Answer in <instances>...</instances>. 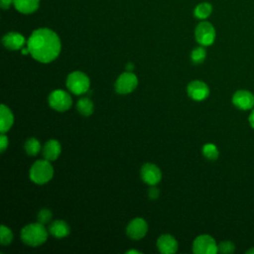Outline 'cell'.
Returning <instances> with one entry per match:
<instances>
[{
    "instance_id": "6da1fadb",
    "label": "cell",
    "mask_w": 254,
    "mask_h": 254,
    "mask_svg": "<svg viewBox=\"0 0 254 254\" xmlns=\"http://www.w3.org/2000/svg\"><path fill=\"white\" fill-rule=\"evenodd\" d=\"M30 55L38 62L48 64L58 58L61 52L59 36L52 30L40 28L35 30L27 42Z\"/></svg>"
},
{
    "instance_id": "7a4b0ae2",
    "label": "cell",
    "mask_w": 254,
    "mask_h": 254,
    "mask_svg": "<svg viewBox=\"0 0 254 254\" xmlns=\"http://www.w3.org/2000/svg\"><path fill=\"white\" fill-rule=\"evenodd\" d=\"M48 238V232L44 224L39 221L26 225L21 231L22 241L32 247H37L43 244Z\"/></svg>"
},
{
    "instance_id": "3957f363",
    "label": "cell",
    "mask_w": 254,
    "mask_h": 254,
    "mask_svg": "<svg viewBox=\"0 0 254 254\" xmlns=\"http://www.w3.org/2000/svg\"><path fill=\"white\" fill-rule=\"evenodd\" d=\"M54 175V169L48 160L36 161L30 169V179L37 185L48 183Z\"/></svg>"
},
{
    "instance_id": "277c9868",
    "label": "cell",
    "mask_w": 254,
    "mask_h": 254,
    "mask_svg": "<svg viewBox=\"0 0 254 254\" xmlns=\"http://www.w3.org/2000/svg\"><path fill=\"white\" fill-rule=\"evenodd\" d=\"M89 78L82 71L75 70L68 74L66 78L67 88L74 94L79 95L87 92L89 89Z\"/></svg>"
},
{
    "instance_id": "5b68a950",
    "label": "cell",
    "mask_w": 254,
    "mask_h": 254,
    "mask_svg": "<svg viewBox=\"0 0 254 254\" xmlns=\"http://www.w3.org/2000/svg\"><path fill=\"white\" fill-rule=\"evenodd\" d=\"M192 251L195 254H215L218 248L215 240L207 234L197 236L192 243Z\"/></svg>"
},
{
    "instance_id": "8992f818",
    "label": "cell",
    "mask_w": 254,
    "mask_h": 254,
    "mask_svg": "<svg viewBox=\"0 0 254 254\" xmlns=\"http://www.w3.org/2000/svg\"><path fill=\"white\" fill-rule=\"evenodd\" d=\"M49 104L50 106L60 112H64L67 109L70 108L72 100L70 95L62 90V89H57L54 90L50 95H49Z\"/></svg>"
},
{
    "instance_id": "52a82bcc",
    "label": "cell",
    "mask_w": 254,
    "mask_h": 254,
    "mask_svg": "<svg viewBox=\"0 0 254 254\" xmlns=\"http://www.w3.org/2000/svg\"><path fill=\"white\" fill-rule=\"evenodd\" d=\"M195 40L201 46H210L215 39L214 27L209 22H200L195 28Z\"/></svg>"
},
{
    "instance_id": "ba28073f",
    "label": "cell",
    "mask_w": 254,
    "mask_h": 254,
    "mask_svg": "<svg viewBox=\"0 0 254 254\" xmlns=\"http://www.w3.org/2000/svg\"><path fill=\"white\" fill-rule=\"evenodd\" d=\"M137 84H138L137 76L131 71H126L120 74L116 79L115 90L121 94L130 93L136 88Z\"/></svg>"
},
{
    "instance_id": "9c48e42d",
    "label": "cell",
    "mask_w": 254,
    "mask_h": 254,
    "mask_svg": "<svg viewBox=\"0 0 254 254\" xmlns=\"http://www.w3.org/2000/svg\"><path fill=\"white\" fill-rule=\"evenodd\" d=\"M232 103L240 110H249L254 106V95L248 90H237L232 95Z\"/></svg>"
},
{
    "instance_id": "30bf717a",
    "label": "cell",
    "mask_w": 254,
    "mask_h": 254,
    "mask_svg": "<svg viewBox=\"0 0 254 254\" xmlns=\"http://www.w3.org/2000/svg\"><path fill=\"white\" fill-rule=\"evenodd\" d=\"M148 230L147 222L143 218H134L131 220L126 228L127 235L134 240H139L143 238Z\"/></svg>"
},
{
    "instance_id": "8fae6325",
    "label": "cell",
    "mask_w": 254,
    "mask_h": 254,
    "mask_svg": "<svg viewBox=\"0 0 254 254\" xmlns=\"http://www.w3.org/2000/svg\"><path fill=\"white\" fill-rule=\"evenodd\" d=\"M141 178L146 184L150 186H155L161 181L162 174L160 169L156 165L147 163L141 168Z\"/></svg>"
},
{
    "instance_id": "7c38bea8",
    "label": "cell",
    "mask_w": 254,
    "mask_h": 254,
    "mask_svg": "<svg viewBox=\"0 0 254 254\" xmlns=\"http://www.w3.org/2000/svg\"><path fill=\"white\" fill-rule=\"evenodd\" d=\"M187 91L190 97L194 100H203L209 94V88L206 83L200 80H193L189 83Z\"/></svg>"
},
{
    "instance_id": "4fadbf2b",
    "label": "cell",
    "mask_w": 254,
    "mask_h": 254,
    "mask_svg": "<svg viewBox=\"0 0 254 254\" xmlns=\"http://www.w3.org/2000/svg\"><path fill=\"white\" fill-rule=\"evenodd\" d=\"M157 247L163 254H173L178 250V242L172 235L163 234L157 240Z\"/></svg>"
},
{
    "instance_id": "5bb4252c",
    "label": "cell",
    "mask_w": 254,
    "mask_h": 254,
    "mask_svg": "<svg viewBox=\"0 0 254 254\" xmlns=\"http://www.w3.org/2000/svg\"><path fill=\"white\" fill-rule=\"evenodd\" d=\"M2 43L9 50H19L24 46L25 38L19 33L10 32L3 37Z\"/></svg>"
},
{
    "instance_id": "9a60e30c",
    "label": "cell",
    "mask_w": 254,
    "mask_h": 254,
    "mask_svg": "<svg viewBox=\"0 0 254 254\" xmlns=\"http://www.w3.org/2000/svg\"><path fill=\"white\" fill-rule=\"evenodd\" d=\"M61 144L57 140H50L45 143L43 155L48 161H55L61 154Z\"/></svg>"
},
{
    "instance_id": "2e32d148",
    "label": "cell",
    "mask_w": 254,
    "mask_h": 254,
    "mask_svg": "<svg viewBox=\"0 0 254 254\" xmlns=\"http://www.w3.org/2000/svg\"><path fill=\"white\" fill-rule=\"evenodd\" d=\"M14 122V116L11 112V110L5 105L1 104L0 109V131L1 133L7 132Z\"/></svg>"
},
{
    "instance_id": "e0dca14e",
    "label": "cell",
    "mask_w": 254,
    "mask_h": 254,
    "mask_svg": "<svg viewBox=\"0 0 254 254\" xmlns=\"http://www.w3.org/2000/svg\"><path fill=\"white\" fill-rule=\"evenodd\" d=\"M49 230L51 234L57 238L65 237L70 232L68 224L64 220H55L50 224Z\"/></svg>"
},
{
    "instance_id": "ac0fdd59",
    "label": "cell",
    "mask_w": 254,
    "mask_h": 254,
    "mask_svg": "<svg viewBox=\"0 0 254 254\" xmlns=\"http://www.w3.org/2000/svg\"><path fill=\"white\" fill-rule=\"evenodd\" d=\"M39 0H13L14 7L23 14H31L39 7Z\"/></svg>"
},
{
    "instance_id": "d6986e66",
    "label": "cell",
    "mask_w": 254,
    "mask_h": 254,
    "mask_svg": "<svg viewBox=\"0 0 254 254\" xmlns=\"http://www.w3.org/2000/svg\"><path fill=\"white\" fill-rule=\"evenodd\" d=\"M76 108L78 112L84 116H89L93 112V102L87 98V97H82L80 98L77 103H76Z\"/></svg>"
},
{
    "instance_id": "ffe728a7",
    "label": "cell",
    "mask_w": 254,
    "mask_h": 254,
    "mask_svg": "<svg viewBox=\"0 0 254 254\" xmlns=\"http://www.w3.org/2000/svg\"><path fill=\"white\" fill-rule=\"evenodd\" d=\"M211 11H212V7L209 3L207 2H203V3H200L198 4L195 8H194V11H193V14L194 16L197 18V19H206L210 14H211Z\"/></svg>"
},
{
    "instance_id": "44dd1931",
    "label": "cell",
    "mask_w": 254,
    "mask_h": 254,
    "mask_svg": "<svg viewBox=\"0 0 254 254\" xmlns=\"http://www.w3.org/2000/svg\"><path fill=\"white\" fill-rule=\"evenodd\" d=\"M24 147H25V150H26L27 154L30 155V156L37 155L40 152V150H41L40 142L36 138H29L25 142V146Z\"/></svg>"
},
{
    "instance_id": "7402d4cb",
    "label": "cell",
    "mask_w": 254,
    "mask_h": 254,
    "mask_svg": "<svg viewBox=\"0 0 254 254\" xmlns=\"http://www.w3.org/2000/svg\"><path fill=\"white\" fill-rule=\"evenodd\" d=\"M202 154L208 160H216L218 158L219 152L215 145L207 143L202 147Z\"/></svg>"
},
{
    "instance_id": "603a6c76",
    "label": "cell",
    "mask_w": 254,
    "mask_h": 254,
    "mask_svg": "<svg viewBox=\"0 0 254 254\" xmlns=\"http://www.w3.org/2000/svg\"><path fill=\"white\" fill-rule=\"evenodd\" d=\"M205 57H206V51L202 47H197V48L193 49L190 54V59H191L192 63L195 64H201L204 61Z\"/></svg>"
},
{
    "instance_id": "cb8c5ba5",
    "label": "cell",
    "mask_w": 254,
    "mask_h": 254,
    "mask_svg": "<svg viewBox=\"0 0 254 254\" xmlns=\"http://www.w3.org/2000/svg\"><path fill=\"white\" fill-rule=\"evenodd\" d=\"M13 240V233L10 228L6 227L5 225H1L0 227V242L3 246L8 245Z\"/></svg>"
},
{
    "instance_id": "d4e9b609",
    "label": "cell",
    "mask_w": 254,
    "mask_h": 254,
    "mask_svg": "<svg viewBox=\"0 0 254 254\" xmlns=\"http://www.w3.org/2000/svg\"><path fill=\"white\" fill-rule=\"evenodd\" d=\"M218 252L222 254H229L234 252L235 250V245L231 241H222L217 245Z\"/></svg>"
},
{
    "instance_id": "484cf974",
    "label": "cell",
    "mask_w": 254,
    "mask_h": 254,
    "mask_svg": "<svg viewBox=\"0 0 254 254\" xmlns=\"http://www.w3.org/2000/svg\"><path fill=\"white\" fill-rule=\"evenodd\" d=\"M52 216H53V214H52V211H51L50 209H48V208H43V209H41V210L39 211L37 217H38V221H39L40 223L46 224V223H48V222L51 220Z\"/></svg>"
},
{
    "instance_id": "4316f807",
    "label": "cell",
    "mask_w": 254,
    "mask_h": 254,
    "mask_svg": "<svg viewBox=\"0 0 254 254\" xmlns=\"http://www.w3.org/2000/svg\"><path fill=\"white\" fill-rule=\"evenodd\" d=\"M8 147V138L6 137V135L4 133H1L0 136V152L3 153L6 148Z\"/></svg>"
},
{
    "instance_id": "83f0119b",
    "label": "cell",
    "mask_w": 254,
    "mask_h": 254,
    "mask_svg": "<svg viewBox=\"0 0 254 254\" xmlns=\"http://www.w3.org/2000/svg\"><path fill=\"white\" fill-rule=\"evenodd\" d=\"M148 194H149V197L151 199H156L158 196H159V190L157 188H151L148 191Z\"/></svg>"
},
{
    "instance_id": "f1b7e54d",
    "label": "cell",
    "mask_w": 254,
    "mask_h": 254,
    "mask_svg": "<svg viewBox=\"0 0 254 254\" xmlns=\"http://www.w3.org/2000/svg\"><path fill=\"white\" fill-rule=\"evenodd\" d=\"M13 4V0H0V6L3 9H8Z\"/></svg>"
},
{
    "instance_id": "f546056e",
    "label": "cell",
    "mask_w": 254,
    "mask_h": 254,
    "mask_svg": "<svg viewBox=\"0 0 254 254\" xmlns=\"http://www.w3.org/2000/svg\"><path fill=\"white\" fill-rule=\"evenodd\" d=\"M248 121H249L251 127L254 129V110L250 113V115H249V117H248Z\"/></svg>"
},
{
    "instance_id": "4dcf8cb0",
    "label": "cell",
    "mask_w": 254,
    "mask_h": 254,
    "mask_svg": "<svg viewBox=\"0 0 254 254\" xmlns=\"http://www.w3.org/2000/svg\"><path fill=\"white\" fill-rule=\"evenodd\" d=\"M133 68H134V65H133V64H132V63L127 64V65H126V69H127V71H132V70H133Z\"/></svg>"
},
{
    "instance_id": "1f68e13d",
    "label": "cell",
    "mask_w": 254,
    "mask_h": 254,
    "mask_svg": "<svg viewBox=\"0 0 254 254\" xmlns=\"http://www.w3.org/2000/svg\"><path fill=\"white\" fill-rule=\"evenodd\" d=\"M246 254H254V247L248 249V250L246 251Z\"/></svg>"
},
{
    "instance_id": "d6a6232c",
    "label": "cell",
    "mask_w": 254,
    "mask_h": 254,
    "mask_svg": "<svg viewBox=\"0 0 254 254\" xmlns=\"http://www.w3.org/2000/svg\"><path fill=\"white\" fill-rule=\"evenodd\" d=\"M126 253H128V254H131V253H140V251H137V250H129V251H127Z\"/></svg>"
}]
</instances>
